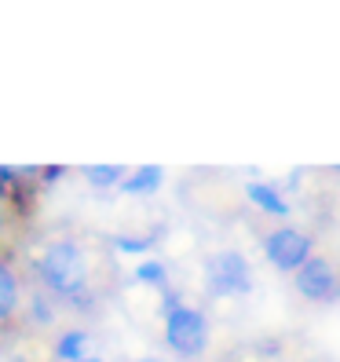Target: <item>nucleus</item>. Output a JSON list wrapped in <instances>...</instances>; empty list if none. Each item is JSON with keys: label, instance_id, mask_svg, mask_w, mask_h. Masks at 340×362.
Wrapping results in <instances>:
<instances>
[{"label": "nucleus", "instance_id": "obj_8", "mask_svg": "<svg viewBox=\"0 0 340 362\" xmlns=\"http://www.w3.org/2000/svg\"><path fill=\"white\" fill-rule=\"evenodd\" d=\"M15 308H18V282H15L11 267L0 264V318L15 315Z\"/></svg>", "mask_w": 340, "mask_h": 362}, {"label": "nucleus", "instance_id": "obj_10", "mask_svg": "<svg viewBox=\"0 0 340 362\" xmlns=\"http://www.w3.org/2000/svg\"><path fill=\"white\" fill-rule=\"evenodd\" d=\"M84 176H88V183H95V187H110L124 176V168L121 165H99V168L92 165V168H84Z\"/></svg>", "mask_w": 340, "mask_h": 362}, {"label": "nucleus", "instance_id": "obj_12", "mask_svg": "<svg viewBox=\"0 0 340 362\" xmlns=\"http://www.w3.org/2000/svg\"><path fill=\"white\" fill-rule=\"evenodd\" d=\"M151 245H154V234H146V238H117V249H124V252H143Z\"/></svg>", "mask_w": 340, "mask_h": 362}, {"label": "nucleus", "instance_id": "obj_15", "mask_svg": "<svg viewBox=\"0 0 340 362\" xmlns=\"http://www.w3.org/2000/svg\"><path fill=\"white\" fill-rule=\"evenodd\" d=\"M81 362H102V358H81Z\"/></svg>", "mask_w": 340, "mask_h": 362}, {"label": "nucleus", "instance_id": "obj_7", "mask_svg": "<svg viewBox=\"0 0 340 362\" xmlns=\"http://www.w3.org/2000/svg\"><path fill=\"white\" fill-rule=\"evenodd\" d=\"M245 194H249L252 202H257L264 212H271V216H289V205L279 198V190H274V187H264V183H249V187H245Z\"/></svg>", "mask_w": 340, "mask_h": 362}, {"label": "nucleus", "instance_id": "obj_13", "mask_svg": "<svg viewBox=\"0 0 340 362\" xmlns=\"http://www.w3.org/2000/svg\"><path fill=\"white\" fill-rule=\"evenodd\" d=\"M33 318H37V322H48V318H52V311H48L45 300H37V304H33Z\"/></svg>", "mask_w": 340, "mask_h": 362}, {"label": "nucleus", "instance_id": "obj_5", "mask_svg": "<svg viewBox=\"0 0 340 362\" xmlns=\"http://www.w3.org/2000/svg\"><path fill=\"white\" fill-rule=\"evenodd\" d=\"M296 289H300L307 300H318V304H329L340 296V282H336V271L329 260L322 257H311L300 271H296Z\"/></svg>", "mask_w": 340, "mask_h": 362}, {"label": "nucleus", "instance_id": "obj_4", "mask_svg": "<svg viewBox=\"0 0 340 362\" xmlns=\"http://www.w3.org/2000/svg\"><path fill=\"white\" fill-rule=\"evenodd\" d=\"M264 249H267V260L279 267V271H300L311 260V238H307V234H300V230H293V227L271 230Z\"/></svg>", "mask_w": 340, "mask_h": 362}, {"label": "nucleus", "instance_id": "obj_6", "mask_svg": "<svg viewBox=\"0 0 340 362\" xmlns=\"http://www.w3.org/2000/svg\"><path fill=\"white\" fill-rule=\"evenodd\" d=\"M161 180H165V173L158 165H143L132 176H124V190H129V194H151V190L161 187Z\"/></svg>", "mask_w": 340, "mask_h": 362}, {"label": "nucleus", "instance_id": "obj_16", "mask_svg": "<svg viewBox=\"0 0 340 362\" xmlns=\"http://www.w3.org/2000/svg\"><path fill=\"white\" fill-rule=\"evenodd\" d=\"M139 362H161V358H139Z\"/></svg>", "mask_w": 340, "mask_h": 362}, {"label": "nucleus", "instance_id": "obj_9", "mask_svg": "<svg viewBox=\"0 0 340 362\" xmlns=\"http://www.w3.org/2000/svg\"><path fill=\"white\" fill-rule=\"evenodd\" d=\"M84 337L81 329H74V333H62L59 337V344H55V355L62 358V362H81V348H84Z\"/></svg>", "mask_w": 340, "mask_h": 362}, {"label": "nucleus", "instance_id": "obj_1", "mask_svg": "<svg viewBox=\"0 0 340 362\" xmlns=\"http://www.w3.org/2000/svg\"><path fill=\"white\" fill-rule=\"evenodd\" d=\"M37 271H40V282L48 289L70 296V300L88 286V267H84V257L74 242H55L45 257H40Z\"/></svg>", "mask_w": 340, "mask_h": 362}, {"label": "nucleus", "instance_id": "obj_3", "mask_svg": "<svg viewBox=\"0 0 340 362\" xmlns=\"http://www.w3.org/2000/svg\"><path fill=\"white\" fill-rule=\"evenodd\" d=\"M165 340L176 355L190 358V355H201L209 344V326H205V315L194 308H180L176 315L165 318Z\"/></svg>", "mask_w": 340, "mask_h": 362}, {"label": "nucleus", "instance_id": "obj_11", "mask_svg": "<svg viewBox=\"0 0 340 362\" xmlns=\"http://www.w3.org/2000/svg\"><path fill=\"white\" fill-rule=\"evenodd\" d=\"M136 279L146 282V286H161V282H165V264H158V260L139 264V267H136Z\"/></svg>", "mask_w": 340, "mask_h": 362}, {"label": "nucleus", "instance_id": "obj_14", "mask_svg": "<svg viewBox=\"0 0 340 362\" xmlns=\"http://www.w3.org/2000/svg\"><path fill=\"white\" fill-rule=\"evenodd\" d=\"M59 176H62V168H59V165H52V168H45V180H48V183H55Z\"/></svg>", "mask_w": 340, "mask_h": 362}, {"label": "nucleus", "instance_id": "obj_2", "mask_svg": "<svg viewBox=\"0 0 340 362\" xmlns=\"http://www.w3.org/2000/svg\"><path fill=\"white\" fill-rule=\"evenodd\" d=\"M205 279H209V293L212 296H242L252 289V271L249 260L242 257L238 249H223L209 260L205 267Z\"/></svg>", "mask_w": 340, "mask_h": 362}]
</instances>
